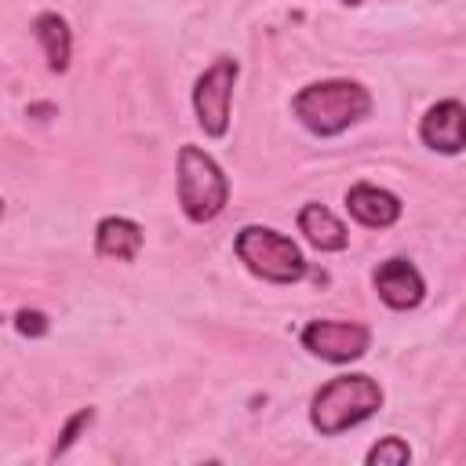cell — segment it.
<instances>
[{
    "mask_svg": "<svg viewBox=\"0 0 466 466\" xmlns=\"http://www.w3.org/2000/svg\"><path fill=\"white\" fill-rule=\"evenodd\" d=\"M233 84H237V62L233 58H215L197 87H193V109H197V124L204 127V135L222 138L229 127V102H233Z\"/></svg>",
    "mask_w": 466,
    "mask_h": 466,
    "instance_id": "obj_5",
    "label": "cell"
},
{
    "mask_svg": "<svg viewBox=\"0 0 466 466\" xmlns=\"http://www.w3.org/2000/svg\"><path fill=\"white\" fill-rule=\"evenodd\" d=\"M15 328H18L22 335H33V339H36V335L47 331V317H44L40 309H18V313H15Z\"/></svg>",
    "mask_w": 466,
    "mask_h": 466,
    "instance_id": "obj_15",
    "label": "cell"
},
{
    "mask_svg": "<svg viewBox=\"0 0 466 466\" xmlns=\"http://www.w3.org/2000/svg\"><path fill=\"white\" fill-rule=\"evenodd\" d=\"M375 291L393 309H415L426 295V284H422V273L408 258H386L375 269Z\"/></svg>",
    "mask_w": 466,
    "mask_h": 466,
    "instance_id": "obj_8",
    "label": "cell"
},
{
    "mask_svg": "<svg viewBox=\"0 0 466 466\" xmlns=\"http://www.w3.org/2000/svg\"><path fill=\"white\" fill-rule=\"evenodd\" d=\"M411 459V448L400 441V437H386V441H379L371 451H368V462L371 466H400V462H408Z\"/></svg>",
    "mask_w": 466,
    "mask_h": 466,
    "instance_id": "obj_13",
    "label": "cell"
},
{
    "mask_svg": "<svg viewBox=\"0 0 466 466\" xmlns=\"http://www.w3.org/2000/svg\"><path fill=\"white\" fill-rule=\"evenodd\" d=\"M302 346L331 364H350L368 353L371 331L357 320H309L302 328Z\"/></svg>",
    "mask_w": 466,
    "mask_h": 466,
    "instance_id": "obj_6",
    "label": "cell"
},
{
    "mask_svg": "<svg viewBox=\"0 0 466 466\" xmlns=\"http://www.w3.org/2000/svg\"><path fill=\"white\" fill-rule=\"evenodd\" d=\"M95 248L102 258H116V262H131L142 251V226L120 215H109L98 222L95 229Z\"/></svg>",
    "mask_w": 466,
    "mask_h": 466,
    "instance_id": "obj_10",
    "label": "cell"
},
{
    "mask_svg": "<svg viewBox=\"0 0 466 466\" xmlns=\"http://www.w3.org/2000/svg\"><path fill=\"white\" fill-rule=\"evenodd\" d=\"M233 251L255 277H262L269 284H295L306 273V258H302L299 244L266 226H244L233 240Z\"/></svg>",
    "mask_w": 466,
    "mask_h": 466,
    "instance_id": "obj_3",
    "label": "cell"
},
{
    "mask_svg": "<svg viewBox=\"0 0 466 466\" xmlns=\"http://www.w3.org/2000/svg\"><path fill=\"white\" fill-rule=\"evenodd\" d=\"M419 138L437 153H459L466 149V106L455 98H444L426 109L419 124Z\"/></svg>",
    "mask_w": 466,
    "mask_h": 466,
    "instance_id": "obj_7",
    "label": "cell"
},
{
    "mask_svg": "<svg viewBox=\"0 0 466 466\" xmlns=\"http://www.w3.org/2000/svg\"><path fill=\"white\" fill-rule=\"evenodd\" d=\"M33 36L40 40V47H44V55H47L51 73H66V69H69V51H73V36H69L66 18L55 15V11L36 15V22H33Z\"/></svg>",
    "mask_w": 466,
    "mask_h": 466,
    "instance_id": "obj_12",
    "label": "cell"
},
{
    "mask_svg": "<svg viewBox=\"0 0 466 466\" xmlns=\"http://www.w3.org/2000/svg\"><path fill=\"white\" fill-rule=\"evenodd\" d=\"M229 200L222 167L197 146L178 149V204L189 222H211Z\"/></svg>",
    "mask_w": 466,
    "mask_h": 466,
    "instance_id": "obj_4",
    "label": "cell"
},
{
    "mask_svg": "<svg viewBox=\"0 0 466 466\" xmlns=\"http://www.w3.org/2000/svg\"><path fill=\"white\" fill-rule=\"evenodd\" d=\"M291 113L313 135L331 138L371 113V95L357 80H320L291 98Z\"/></svg>",
    "mask_w": 466,
    "mask_h": 466,
    "instance_id": "obj_1",
    "label": "cell"
},
{
    "mask_svg": "<svg viewBox=\"0 0 466 466\" xmlns=\"http://www.w3.org/2000/svg\"><path fill=\"white\" fill-rule=\"evenodd\" d=\"M379 404H382V390L371 375H339L317 390V397L309 404V422L324 437H335V433L364 422L368 415H375Z\"/></svg>",
    "mask_w": 466,
    "mask_h": 466,
    "instance_id": "obj_2",
    "label": "cell"
},
{
    "mask_svg": "<svg viewBox=\"0 0 466 466\" xmlns=\"http://www.w3.org/2000/svg\"><path fill=\"white\" fill-rule=\"evenodd\" d=\"M299 229L306 233V240L317 248V251H342L350 244V233L346 226L324 208V204H306L299 211Z\"/></svg>",
    "mask_w": 466,
    "mask_h": 466,
    "instance_id": "obj_11",
    "label": "cell"
},
{
    "mask_svg": "<svg viewBox=\"0 0 466 466\" xmlns=\"http://www.w3.org/2000/svg\"><path fill=\"white\" fill-rule=\"evenodd\" d=\"M91 419H95V411H91V408H80V411L66 422V430H62V437L55 441V451H51V455H62V451L80 437V430H84V426H91Z\"/></svg>",
    "mask_w": 466,
    "mask_h": 466,
    "instance_id": "obj_14",
    "label": "cell"
},
{
    "mask_svg": "<svg viewBox=\"0 0 466 466\" xmlns=\"http://www.w3.org/2000/svg\"><path fill=\"white\" fill-rule=\"evenodd\" d=\"M346 208L360 226H371V229H386L400 218V200L390 189L371 186V182H357L346 193Z\"/></svg>",
    "mask_w": 466,
    "mask_h": 466,
    "instance_id": "obj_9",
    "label": "cell"
}]
</instances>
